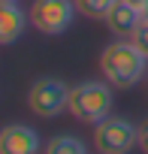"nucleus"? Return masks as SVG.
<instances>
[{
  "mask_svg": "<svg viewBox=\"0 0 148 154\" xmlns=\"http://www.w3.org/2000/svg\"><path fill=\"white\" fill-rule=\"evenodd\" d=\"M130 39H133V42H136V48H139V51H142V54L148 57V21H142V24L136 27V33H133Z\"/></svg>",
  "mask_w": 148,
  "mask_h": 154,
  "instance_id": "9b49d317",
  "label": "nucleus"
},
{
  "mask_svg": "<svg viewBox=\"0 0 148 154\" xmlns=\"http://www.w3.org/2000/svg\"><path fill=\"white\" fill-rule=\"evenodd\" d=\"M142 21H148V3L142 6Z\"/></svg>",
  "mask_w": 148,
  "mask_h": 154,
  "instance_id": "4468645a",
  "label": "nucleus"
},
{
  "mask_svg": "<svg viewBox=\"0 0 148 154\" xmlns=\"http://www.w3.org/2000/svg\"><path fill=\"white\" fill-rule=\"evenodd\" d=\"M139 151H145V154H148V118L139 124Z\"/></svg>",
  "mask_w": 148,
  "mask_h": 154,
  "instance_id": "f8f14e48",
  "label": "nucleus"
},
{
  "mask_svg": "<svg viewBox=\"0 0 148 154\" xmlns=\"http://www.w3.org/2000/svg\"><path fill=\"white\" fill-rule=\"evenodd\" d=\"M115 97H112V85L109 82H79L69 88V106L66 112L82 121V124H97L106 115H112Z\"/></svg>",
  "mask_w": 148,
  "mask_h": 154,
  "instance_id": "f03ea898",
  "label": "nucleus"
},
{
  "mask_svg": "<svg viewBox=\"0 0 148 154\" xmlns=\"http://www.w3.org/2000/svg\"><path fill=\"white\" fill-rule=\"evenodd\" d=\"M30 24V12H24L18 6V0H3L0 3V42L3 45H12L24 27Z\"/></svg>",
  "mask_w": 148,
  "mask_h": 154,
  "instance_id": "6e6552de",
  "label": "nucleus"
},
{
  "mask_svg": "<svg viewBox=\"0 0 148 154\" xmlns=\"http://www.w3.org/2000/svg\"><path fill=\"white\" fill-rule=\"evenodd\" d=\"M145 66H148V57L136 48L133 39L127 36H118L112 39L103 54H100V69H103V79L112 85V88H133L136 82L145 79Z\"/></svg>",
  "mask_w": 148,
  "mask_h": 154,
  "instance_id": "f257e3e1",
  "label": "nucleus"
},
{
  "mask_svg": "<svg viewBox=\"0 0 148 154\" xmlns=\"http://www.w3.org/2000/svg\"><path fill=\"white\" fill-rule=\"evenodd\" d=\"M30 24L45 36H60L76 21V0H33L30 3Z\"/></svg>",
  "mask_w": 148,
  "mask_h": 154,
  "instance_id": "20e7f679",
  "label": "nucleus"
},
{
  "mask_svg": "<svg viewBox=\"0 0 148 154\" xmlns=\"http://www.w3.org/2000/svg\"><path fill=\"white\" fill-rule=\"evenodd\" d=\"M127 3H133V6H136V9H142V6H145V3H148V0H127Z\"/></svg>",
  "mask_w": 148,
  "mask_h": 154,
  "instance_id": "ddd939ff",
  "label": "nucleus"
},
{
  "mask_svg": "<svg viewBox=\"0 0 148 154\" xmlns=\"http://www.w3.org/2000/svg\"><path fill=\"white\" fill-rule=\"evenodd\" d=\"M115 0H76V9L85 18H106V12L112 9Z\"/></svg>",
  "mask_w": 148,
  "mask_h": 154,
  "instance_id": "9d476101",
  "label": "nucleus"
},
{
  "mask_svg": "<svg viewBox=\"0 0 148 154\" xmlns=\"http://www.w3.org/2000/svg\"><path fill=\"white\" fill-rule=\"evenodd\" d=\"M39 133L27 124H9L0 133V154H39Z\"/></svg>",
  "mask_w": 148,
  "mask_h": 154,
  "instance_id": "423d86ee",
  "label": "nucleus"
},
{
  "mask_svg": "<svg viewBox=\"0 0 148 154\" xmlns=\"http://www.w3.org/2000/svg\"><path fill=\"white\" fill-rule=\"evenodd\" d=\"M94 148L100 154H130L133 148H139V124L106 115L94 124Z\"/></svg>",
  "mask_w": 148,
  "mask_h": 154,
  "instance_id": "7ed1b4c3",
  "label": "nucleus"
},
{
  "mask_svg": "<svg viewBox=\"0 0 148 154\" xmlns=\"http://www.w3.org/2000/svg\"><path fill=\"white\" fill-rule=\"evenodd\" d=\"M42 154H88V145L79 136H69V133H57L48 139V145L42 148Z\"/></svg>",
  "mask_w": 148,
  "mask_h": 154,
  "instance_id": "1a4fd4ad",
  "label": "nucleus"
},
{
  "mask_svg": "<svg viewBox=\"0 0 148 154\" xmlns=\"http://www.w3.org/2000/svg\"><path fill=\"white\" fill-rule=\"evenodd\" d=\"M103 21H106V27H109L115 36H127V39H130V36L136 33V27L142 24V9H136L133 3H127V0H115Z\"/></svg>",
  "mask_w": 148,
  "mask_h": 154,
  "instance_id": "0eeeda50",
  "label": "nucleus"
},
{
  "mask_svg": "<svg viewBox=\"0 0 148 154\" xmlns=\"http://www.w3.org/2000/svg\"><path fill=\"white\" fill-rule=\"evenodd\" d=\"M27 106L39 118H57L69 106V85L60 79H51V75H42L27 91Z\"/></svg>",
  "mask_w": 148,
  "mask_h": 154,
  "instance_id": "39448f33",
  "label": "nucleus"
}]
</instances>
